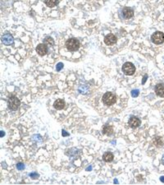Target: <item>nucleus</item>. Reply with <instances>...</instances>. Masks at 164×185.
Instances as JSON below:
<instances>
[{"label":"nucleus","instance_id":"nucleus-1","mask_svg":"<svg viewBox=\"0 0 164 185\" xmlns=\"http://www.w3.org/2000/svg\"><path fill=\"white\" fill-rule=\"evenodd\" d=\"M117 101V97L114 93L113 92H106L103 96V102L104 105L107 106L113 105Z\"/></svg>","mask_w":164,"mask_h":185},{"label":"nucleus","instance_id":"nucleus-2","mask_svg":"<svg viewBox=\"0 0 164 185\" xmlns=\"http://www.w3.org/2000/svg\"><path fill=\"white\" fill-rule=\"evenodd\" d=\"M66 47H67V50H69L71 52L76 51L80 47V42H79L78 40L76 39V38H71V39L67 40Z\"/></svg>","mask_w":164,"mask_h":185},{"label":"nucleus","instance_id":"nucleus-3","mask_svg":"<svg viewBox=\"0 0 164 185\" xmlns=\"http://www.w3.org/2000/svg\"><path fill=\"white\" fill-rule=\"evenodd\" d=\"M20 105H21L20 100L14 95L10 96L9 99L7 100V106L11 110H13V111L16 110L19 108Z\"/></svg>","mask_w":164,"mask_h":185},{"label":"nucleus","instance_id":"nucleus-4","mask_svg":"<svg viewBox=\"0 0 164 185\" xmlns=\"http://www.w3.org/2000/svg\"><path fill=\"white\" fill-rule=\"evenodd\" d=\"M122 71L126 74V75H133L136 72V68L134 66V64L130 62H126L123 64L122 66Z\"/></svg>","mask_w":164,"mask_h":185},{"label":"nucleus","instance_id":"nucleus-5","mask_svg":"<svg viewBox=\"0 0 164 185\" xmlns=\"http://www.w3.org/2000/svg\"><path fill=\"white\" fill-rule=\"evenodd\" d=\"M151 40L153 43H154L155 44H163L164 41V35L162 31H156L154 32L152 36H151Z\"/></svg>","mask_w":164,"mask_h":185},{"label":"nucleus","instance_id":"nucleus-6","mask_svg":"<svg viewBox=\"0 0 164 185\" xmlns=\"http://www.w3.org/2000/svg\"><path fill=\"white\" fill-rule=\"evenodd\" d=\"M104 43L107 45H113L117 43V37L113 34H108L104 38Z\"/></svg>","mask_w":164,"mask_h":185},{"label":"nucleus","instance_id":"nucleus-7","mask_svg":"<svg viewBox=\"0 0 164 185\" xmlns=\"http://www.w3.org/2000/svg\"><path fill=\"white\" fill-rule=\"evenodd\" d=\"M48 51V48H47V45L45 44H38V46L36 47V52L38 53L39 55L40 56H43L46 54Z\"/></svg>","mask_w":164,"mask_h":185},{"label":"nucleus","instance_id":"nucleus-8","mask_svg":"<svg viewBox=\"0 0 164 185\" xmlns=\"http://www.w3.org/2000/svg\"><path fill=\"white\" fill-rule=\"evenodd\" d=\"M140 123H141V121H140L137 117H134V116L131 117V118L129 119L128 122V124L130 125V127L133 128H138V127L140 125Z\"/></svg>","mask_w":164,"mask_h":185},{"label":"nucleus","instance_id":"nucleus-9","mask_svg":"<svg viewBox=\"0 0 164 185\" xmlns=\"http://www.w3.org/2000/svg\"><path fill=\"white\" fill-rule=\"evenodd\" d=\"M122 14H123L125 18L130 19V18H131V17L134 16V11H133V9H131L130 7H124L123 10H122Z\"/></svg>","mask_w":164,"mask_h":185},{"label":"nucleus","instance_id":"nucleus-10","mask_svg":"<svg viewBox=\"0 0 164 185\" xmlns=\"http://www.w3.org/2000/svg\"><path fill=\"white\" fill-rule=\"evenodd\" d=\"M2 41L4 44L6 45H10L13 43V37L10 34H5L4 36L2 37Z\"/></svg>","mask_w":164,"mask_h":185},{"label":"nucleus","instance_id":"nucleus-11","mask_svg":"<svg viewBox=\"0 0 164 185\" xmlns=\"http://www.w3.org/2000/svg\"><path fill=\"white\" fill-rule=\"evenodd\" d=\"M155 92L159 97H164V84L159 83L155 86Z\"/></svg>","mask_w":164,"mask_h":185},{"label":"nucleus","instance_id":"nucleus-12","mask_svg":"<svg viewBox=\"0 0 164 185\" xmlns=\"http://www.w3.org/2000/svg\"><path fill=\"white\" fill-rule=\"evenodd\" d=\"M53 106L57 109H62L65 106V101L63 100H62V99H58L54 102Z\"/></svg>","mask_w":164,"mask_h":185},{"label":"nucleus","instance_id":"nucleus-13","mask_svg":"<svg viewBox=\"0 0 164 185\" xmlns=\"http://www.w3.org/2000/svg\"><path fill=\"white\" fill-rule=\"evenodd\" d=\"M113 158H114V156H113V154L112 152H106L103 156V160L105 162H111V161H113Z\"/></svg>","mask_w":164,"mask_h":185},{"label":"nucleus","instance_id":"nucleus-14","mask_svg":"<svg viewBox=\"0 0 164 185\" xmlns=\"http://www.w3.org/2000/svg\"><path fill=\"white\" fill-rule=\"evenodd\" d=\"M103 133L106 135H112L113 133V128L110 125H105L103 128Z\"/></svg>","mask_w":164,"mask_h":185},{"label":"nucleus","instance_id":"nucleus-15","mask_svg":"<svg viewBox=\"0 0 164 185\" xmlns=\"http://www.w3.org/2000/svg\"><path fill=\"white\" fill-rule=\"evenodd\" d=\"M44 3L48 7H53L58 3V0H44Z\"/></svg>","mask_w":164,"mask_h":185},{"label":"nucleus","instance_id":"nucleus-16","mask_svg":"<svg viewBox=\"0 0 164 185\" xmlns=\"http://www.w3.org/2000/svg\"><path fill=\"white\" fill-rule=\"evenodd\" d=\"M153 144H154L157 147H163V143L161 137H156L153 139Z\"/></svg>","mask_w":164,"mask_h":185},{"label":"nucleus","instance_id":"nucleus-17","mask_svg":"<svg viewBox=\"0 0 164 185\" xmlns=\"http://www.w3.org/2000/svg\"><path fill=\"white\" fill-rule=\"evenodd\" d=\"M44 44H46V45H49V46H53V44H54V41H53V40L51 38V37H46L45 39H44Z\"/></svg>","mask_w":164,"mask_h":185},{"label":"nucleus","instance_id":"nucleus-18","mask_svg":"<svg viewBox=\"0 0 164 185\" xmlns=\"http://www.w3.org/2000/svg\"><path fill=\"white\" fill-rule=\"evenodd\" d=\"M16 168L19 170H24L25 165H24V164H22V163H18V164H16Z\"/></svg>","mask_w":164,"mask_h":185},{"label":"nucleus","instance_id":"nucleus-19","mask_svg":"<svg viewBox=\"0 0 164 185\" xmlns=\"http://www.w3.org/2000/svg\"><path fill=\"white\" fill-rule=\"evenodd\" d=\"M131 95L133 97H137L139 95V90H133L131 92Z\"/></svg>","mask_w":164,"mask_h":185},{"label":"nucleus","instance_id":"nucleus-20","mask_svg":"<svg viewBox=\"0 0 164 185\" xmlns=\"http://www.w3.org/2000/svg\"><path fill=\"white\" fill-rule=\"evenodd\" d=\"M63 68V63H58L57 66H56V70H57V72H59Z\"/></svg>","mask_w":164,"mask_h":185},{"label":"nucleus","instance_id":"nucleus-21","mask_svg":"<svg viewBox=\"0 0 164 185\" xmlns=\"http://www.w3.org/2000/svg\"><path fill=\"white\" fill-rule=\"evenodd\" d=\"M30 177L32 178H37V177H39V175L36 173H32L30 174Z\"/></svg>","mask_w":164,"mask_h":185},{"label":"nucleus","instance_id":"nucleus-22","mask_svg":"<svg viewBox=\"0 0 164 185\" xmlns=\"http://www.w3.org/2000/svg\"><path fill=\"white\" fill-rule=\"evenodd\" d=\"M147 78H148V76H147V75H144V78H143L142 84H144V83H145V82H146Z\"/></svg>","mask_w":164,"mask_h":185},{"label":"nucleus","instance_id":"nucleus-23","mask_svg":"<svg viewBox=\"0 0 164 185\" xmlns=\"http://www.w3.org/2000/svg\"><path fill=\"white\" fill-rule=\"evenodd\" d=\"M63 133V136H64V137L69 135L68 133H66V131H65V130H63V133Z\"/></svg>","mask_w":164,"mask_h":185},{"label":"nucleus","instance_id":"nucleus-24","mask_svg":"<svg viewBox=\"0 0 164 185\" xmlns=\"http://www.w3.org/2000/svg\"><path fill=\"white\" fill-rule=\"evenodd\" d=\"M160 181L163 182L164 184V176H161V177H160Z\"/></svg>","mask_w":164,"mask_h":185},{"label":"nucleus","instance_id":"nucleus-25","mask_svg":"<svg viewBox=\"0 0 164 185\" xmlns=\"http://www.w3.org/2000/svg\"><path fill=\"white\" fill-rule=\"evenodd\" d=\"M3 136H4V133H3V132H2V134H1V137H3Z\"/></svg>","mask_w":164,"mask_h":185},{"label":"nucleus","instance_id":"nucleus-26","mask_svg":"<svg viewBox=\"0 0 164 185\" xmlns=\"http://www.w3.org/2000/svg\"><path fill=\"white\" fill-rule=\"evenodd\" d=\"M91 170V167H90V168H88V169H87V170Z\"/></svg>","mask_w":164,"mask_h":185},{"label":"nucleus","instance_id":"nucleus-27","mask_svg":"<svg viewBox=\"0 0 164 185\" xmlns=\"http://www.w3.org/2000/svg\"><path fill=\"white\" fill-rule=\"evenodd\" d=\"M163 163L164 164V155H163Z\"/></svg>","mask_w":164,"mask_h":185}]
</instances>
